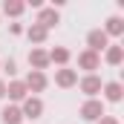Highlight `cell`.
<instances>
[{"instance_id": "cell-1", "label": "cell", "mask_w": 124, "mask_h": 124, "mask_svg": "<svg viewBox=\"0 0 124 124\" xmlns=\"http://www.w3.org/2000/svg\"><path fill=\"white\" fill-rule=\"evenodd\" d=\"M81 116H84L87 121H98V118L104 116V104H101V101H95V98L84 101V104H81Z\"/></svg>"}, {"instance_id": "cell-2", "label": "cell", "mask_w": 124, "mask_h": 124, "mask_svg": "<svg viewBox=\"0 0 124 124\" xmlns=\"http://www.w3.org/2000/svg\"><path fill=\"white\" fill-rule=\"evenodd\" d=\"M23 118H38L43 113V101L40 98H23V107H20Z\"/></svg>"}, {"instance_id": "cell-3", "label": "cell", "mask_w": 124, "mask_h": 124, "mask_svg": "<svg viewBox=\"0 0 124 124\" xmlns=\"http://www.w3.org/2000/svg\"><path fill=\"white\" fill-rule=\"evenodd\" d=\"M78 66H81V69H90V72H93V69H98V66H101L98 52H93V49H84V52L78 55Z\"/></svg>"}, {"instance_id": "cell-4", "label": "cell", "mask_w": 124, "mask_h": 124, "mask_svg": "<svg viewBox=\"0 0 124 124\" xmlns=\"http://www.w3.org/2000/svg\"><path fill=\"white\" fill-rule=\"evenodd\" d=\"M23 84H26V90H32V93H40V90H46V75L38 72V69H32Z\"/></svg>"}, {"instance_id": "cell-5", "label": "cell", "mask_w": 124, "mask_h": 124, "mask_svg": "<svg viewBox=\"0 0 124 124\" xmlns=\"http://www.w3.org/2000/svg\"><path fill=\"white\" fill-rule=\"evenodd\" d=\"M0 121H3V124H20V121H23V113H20V107H15V104H6V107H3V113H0Z\"/></svg>"}, {"instance_id": "cell-6", "label": "cell", "mask_w": 124, "mask_h": 124, "mask_svg": "<svg viewBox=\"0 0 124 124\" xmlns=\"http://www.w3.org/2000/svg\"><path fill=\"white\" fill-rule=\"evenodd\" d=\"M87 40H90V49H93V52L110 46V43H107V32H104V29H93L90 35H87Z\"/></svg>"}, {"instance_id": "cell-7", "label": "cell", "mask_w": 124, "mask_h": 124, "mask_svg": "<svg viewBox=\"0 0 124 124\" xmlns=\"http://www.w3.org/2000/svg\"><path fill=\"white\" fill-rule=\"evenodd\" d=\"M26 93H29V90H26V84H23V81H12V84H6V95H9L12 101H23Z\"/></svg>"}, {"instance_id": "cell-8", "label": "cell", "mask_w": 124, "mask_h": 124, "mask_svg": "<svg viewBox=\"0 0 124 124\" xmlns=\"http://www.w3.org/2000/svg\"><path fill=\"white\" fill-rule=\"evenodd\" d=\"M29 63L38 69V72H43L46 63H49V52H43V49H32V52H29Z\"/></svg>"}, {"instance_id": "cell-9", "label": "cell", "mask_w": 124, "mask_h": 124, "mask_svg": "<svg viewBox=\"0 0 124 124\" xmlns=\"http://www.w3.org/2000/svg\"><path fill=\"white\" fill-rule=\"evenodd\" d=\"M81 93H87V95L101 93V78H98V75H87V78H81Z\"/></svg>"}, {"instance_id": "cell-10", "label": "cell", "mask_w": 124, "mask_h": 124, "mask_svg": "<svg viewBox=\"0 0 124 124\" xmlns=\"http://www.w3.org/2000/svg\"><path fill=\"white\" fill-rule=\"evenodd\" d=\"M55 81H58V87H72L78 81V72L75 69H58L55 72Z\"/></svg>"}, {"instance_id": "cell-11", "label": "cell", "mask_w": 124, "mask_h": 124, "mask_svg": "<svg viewBox=\"0 0 124 124\" xmlns=\"http://www.w3.org/2000/svg\"><path fill=\"white\" fill-rule=\"evenodd\" d=\"M38 23H40L43 29L55 26V23H58V9H40V15H38Z\"/></svg>"}, {"instance_id": "cell-12", "label": "cell", "mask_w": 124, "mask_h": 124, "mask_svg": "<svg viewBox=\"0 0 124 124\" xmlns=\"http://www.w3.org/2000/svg\"><path fill=\"white\" fill-rule=\"evenodd\" d=\"M26 35H29L32 43H43V40H46V35H49V29H43L40 23H32L29 29H26Z\"/></svg>"}, {"instance_id": "cell-13", "label": "cell", "mask_w": 124, "mask_h": 124, "mask_svg": "<svg viewBox=\"0 0 124 124\" xmlns=\"http://www.w3.org/2000/svg\"><path fill=\"white\" fill-rule=\"evenodd\" d=\"M121 58H124V49L118 46V43H113V46H107V61L113 63V66H118V63H121Z\"/></svg>"}, {"instance_id": "cell-14", "label": "cell", "mask_w": 124, "mask_h": 124, "mask_svg": "<svg viewBox=\"0 0 124 124\" xmlns=\"http://www.w3.org/2000/svg\"><path fill=\"white\" fill-rule=\"evenodd\" d=\"M104 32H107V35H121V32H124V20L118 17V15H113V17L107 20V29H104Z\"/></svg>"}, {"instance_id": "cell-15", "label": "cell", "mask_w": 124, "mask_h": 124, "mask_svg": "<svg viewBox=\"0 0 124 124\" xmlns=\"http://www.w3.org/2000/svg\"><path fill=\"white\" fill-rule=\"evenodd\" d=\"M49 61L52 63H66L69 61V49H66V46H55V49L49 52Z\"/></svg>"}, {"instance_id": "cell-16", "label": "cell", "mask_w": 124, "mask_h": 124, "mask_svg": "<svg viewBox=\"0 0 124 124\" xmlns=\"http://www.w3.org/2000/svg\"><path fill=\"white\" fill-rule=\"evenodd\" d=\"M104 93H107L110 101H121V84H118V81H110V84L104 87Z\"/></svg>"}, {"instance_id": "cell-17", "label": "cell", "mask_w": 124, "mask_h": 124, "mask_svg": "<svg viewBox=\"0 0 124 124\" xmlns=\"http://www.w3.org/2000/svg\"><path fill=\"white\" fill-rule=\"evenodd\" d=\"M23 9H26V3H20V0H6L3 3V12L6 15H20Z\"/></svg>"}, {"instance_id": "cell-18", "label": "cell", "mask_w": 124, "mask_h": 124, "mask_svg": "<svg viewBox=\"0 0 124 124\" xmlns=\"http://www.w3.org/2000/svg\"><path fill=\"white\" fill-rule=\"evenodd\" d=\"M98 124H118V118H116V116H101Z\"/></svg>"}, {"instance_id": "cell-19", "label": "cell", "mask_w": 124, "mask_h": 124, "mask_svg": "<svg viewBox=\"0 0 124 124\" xmlns=\"http://www.w3.org/2000/svg\"><path fill=\"white\" fill-rule=\"evenodd\" d=\"M3 69H6V72H9V75H15V69H17V66H15V61H12V58H9V61L3 63Z\"/></svg>"}, {"instance_id": "cell-20", "label": "cell", "mask_w": 124, "mask_h": 124, "mask_svg": "<svg viewBox=\"0 0 124 124\" xmlns=\"http://www.w3.org/2000/svg\"><path fill=\"white\" fill-rule=\"evenodd\" d=\"M9 29H12V35H20V32H23V26H20V23H12Z\"/></svg>"}, {"instance_id": "cell-21", "label": "cell", "mask_w": 124, "mask_h": 124, "mask_svg": "<svg viewBox=\"0 0 124 124\" xmlns=\"http://www.w3.org/2000/svg\"><path fill=\"white\" fill-rule=\"evenodd\" d=\"M3 95H6V84L0 81V98H3Z\"/></svg>"}]
</instances>
